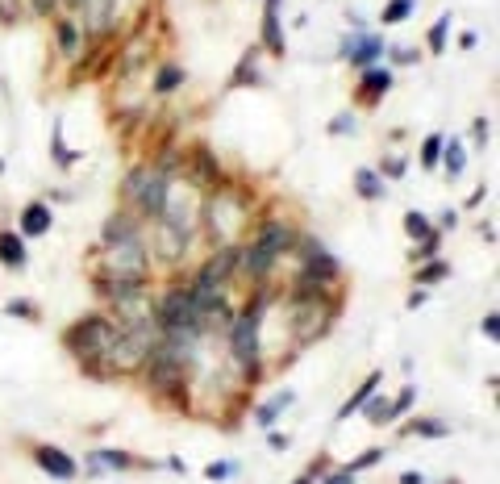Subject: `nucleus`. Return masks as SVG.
<instances>
[{
  "mask_svg": "<svg viewBox=\"0 0 500 484\" xmlns=\"http://www.w3.org/2000/svg\"><path fill=\"white\" fill-rule=\"evenodd\" d=\"M130 238H138V230L130 226V218H108V226H105V242H108V247L130 242Z\"/></svg>",
  "mask_w": 500,
  "mask_h": 484,
  "instance_id": "nucleus-20",
  "label": "nucleus"
},
{
  "mask_svg": "<svg viewBox=\"0 0 500 484\" xmlns=\"http://www.w3.org/2000/svg\"><path fill=\"white\" fill-rule=\"evenodd\" d=\"M54 34H59L63 55H75V46H80V26H75L71 17H59V21H54Z\"/></svg>",
  "mask_w": 500,
  "mask_h": 484,
  "instance_id": "nucleus-18",
  "label": "nucleus"
},
{
  "mask_svg": "<svg viewBox=\"0 0 500 484\" xmlns=\"http://www.w3.org/2000/svg\"><path fill=\"white\" fill-rule=\"evenodd\" d=\"M108 272H113V280H134V284H142L147 280V250H142V242L138 238L117 242L113 259H108Z\"/></svg>",
  "mask_w": 500,
  "mask_h": 484,
  "instance_id": "nucleus-5",
  "label": "nucleus"
},
{
  "mask_svg": "<svg viewBox=\"0 0 500 484\" xmlns=\"http://www.w3.org/2000/svg\"><path fill=\"white\" fill-rule=\"evenodd\" d=\"M100 464L96 468H130V456H122V451H100Z\"/></svg>",
  "mask_w": 500,
  "mask_h": 484,
  "instance_id": "nucleus-28",
  "label": "nucleus"
},
{
  "mask_svg": "<svg viewBox=\"0 0 500 484\" xmlns=\"http://www.w3.org/2000/svg\"><path fill=\"white\" fill-rule=\"evenodd\" d=\"M204 476H209V480H226V476H234V464H209Z\"/></svg>",
  "mask_w": 500,
  "mask_h": 484,
  "instance_id": "nucleus-33",
  "label": "nucleus"
},
{
  "mask_svg": "<svg viewBox=\"0 0 500 484\" xmlns=\"http://www.w3.org/2000/svg\"><path fill=\"white\" fill-rule=\"evenodd\" d=\"M63 4H67V9H80V4H83V0H63Z\"/></svg>",
  "mask_w": 500,
  "mask_h": 484,
  "instance_id": "nucleus-44",
  "label": "nucleus"
},
{
  "mask_svg": "<svg viewBox=\"0 0 500 484\" xmlns=\"http://www.w3.org/2000/svg\"><path fill=\"white\" fill-rule=\"evenodd\" d=\"M488 139H492V122H488V117H475L472 122V142L475 147H488Z\"/></svg>",
  "mask_w": 500,
  "mask_h": 484,
  "instance_id": "nucleus-27",
  "label": "nucleus"
},
{
  "mask_svg": "<svg viewBox=\"0 0 500 484\" xmlns=\"http://www.w3.org/2000/svg\"><path fill=\"white\" fill-rule=\"evenodd\" d=\"M184 80H188V75H184V67L167 63V67H159V75H155V92H159V97H167V92H176Z\"/></svg>",
  "mask_w": 500,
  "mask_h": 484,
  "instance_id": "nucleus-17",
  "label": "nucleus"
},
{
  "mask_svg": "<svg viewBox=\"0 0 500 484\" xmlns=\"http://www.w3.org/2000/svg\"><path fill=\"white\" fill-rule=\"evenodd\" d=\"M379 459H384V451H363V456L354 459V464H351V468H346V472H363V468H376Z\"/></svg>",
  "mask_w": 500,
  "mask_h": 484,
  "instance_id": "nucleus-30",
  "label": "nucleus"
},
{
  "mask_svg": "<svg viewBox=\"0 0 500 484\" xmlns=\"http://www.w3.org/2000/svg\"><path fill=\"white\" fill-rule=\"evenodd\" d=\"M26 259H29V255H26V242L17 238V230H0V263L21 272V267H26Z\"/></svg>",
  "mask_w": 500,
  "mask_h": 484,
  "instance_id": "nucleus-10",
  "label": "nucleus"
},
{
  "mask_svg": "<svg viewBox=\"0 0 500 484\" xmlns=\"http://www.w3.org/2000/svg\"><path fill=\"white\" fill-rule=\"evenodd\" d=\"M367 417H371V422H384V417H388V405H384V401H371V405H367Z\"/></svg>",
  "mask_w": 500,
  "mask_h": 484,
  "instance_id": "nucleus-36",
  "label": "nucleus"
},
{
  "mask_svg": "<svg viewBox=\"0 0 500 484\" xmlns=\"http://www.w3.org/2000/svg\"><path fill=\"white\" fill-rule=\"evenodd\" d=\"M354 188H359L363 201H379V196H388L384 193V176L371 171V167H359V171H354Z\"/></svg>",
  "mask_w": 500,
  "mask_h": 484,
  "instance_id": "nucleus-12",
  "label": "nucleus"
},
{
  "mask_svg": "<svg viewBox=\"0 0 500 484\" xmlns=\"http://www.w3.org/2000/svg\"><path fill=\"white\" fill-rule=\"evenodd\" d=\"M438 167H447L450 180H459V176H463V167H467V151H463L459 139H447V142H442V159H438Z\"/></svg>",
  "mask_w": 500,
  "mask_h": 484,
  "instance_id": "nucleus-11",
  "label": "nucleus"
},
{
  "mask_svg": "<svg viewBox=\"0 0 500 484\" xmlns=\"http://www.w3.org/2000/svg\"><path fill=\"white\" fill-rule=\"evenodd\" d=\"M51 155H54V163L59 167H71L80 155L75 151H67V142H63V122H54V130H51Z\"/></svg>",
  "mask_w": 500,
  "mask_h": 484,
  "instance_id": "nucleus-19",
  "label": "nucleus"
},
{
  "mask_svg": "<svg viewBox=\"0 0 500 484\" xmlns=\"http://www.w3.org/2000/svg\"><path fill=\"white\" fill-rule=\"evenodd\" d=\"M230 338H234V355L242 363L258 360V309H246L238 321H230Z\"/></svg>",
  "mask_w": 500,
  "mask_h": 484,
  "instance_id": "nucleus-6",
  "label": "nucleus"
},
{
  "mask_svg": "<svg viewBox=\"0 0 500 484\" xmlns=\"http://www.w3.org/2000/svg\"><path fill=\"white\" fill-rule=\"evenodd\" d=\"M405 234L413 238V242H421V238H430V234H433L430 218H425V213H417V209H409V213H405Z\"/></svg>",
  "mask_w": 500,
  "mask_h": 484,
  "instance_id": "nucleus-21",
  "label": "nucleus"
},
{
  "mask_svg": "<svg viewBox=\"0 0 500 484\" xmlns=\"http://www.w3.org/2000/svg\"><path fill=\"white\" fill-rule=\"evenodd\" d=\"M450 26H455V17H450V13H442V17H438V21L430 26V34H425V46H430V55H442V51H447Z\"/></svg>",
  "mask_w": 500,
  "mask_h": 484,
  "instance_id": "nucleus-15",
  "label": "nucleus"
},
{
  "mask_svg": "<svg viewBox=\"0 0 500 484\" xmlns=\"http://www.w3.org/2000/svg\"><path fill=\"white\" fill-rule=\"evenodd\" d=\"M113 338H117V326H113V321L88 318V321H80V326L67 334V346L80 355V360H105L108 346H113Z\"/></svg>",
  "mask_w": 500,
  "mask_h": 484,
  "instance_id": "nucleus-3",
  "label": "nucleus"
},
{
  "mask_svg": "<svg viewBox=\"0 0 500 484\" xmlns=\"http://www.w3.org/2000/svg\"><path fill=\"white\" fill-rule=\"evenodd\" d=\"M450 276V263H430V267H421L417 280L421 284H433V280H447Z\"/></svg>",
  "mask_w": 500,
  "mask_h": 484,
  "instance_id": "nucleus-26",
  "label": "nucleus"
},
{
  "mask_svg": "<svg viewBox=\"0 0 500 484\" xmlns=\"http://www.w3.org/2000/svg\"><path fill=\"white\" fill-rule=\"evenodd\" d=\"M379 380H384V376H379V372H371V376H367V380H363V388H359V393H354L351 401H346V405H342V409H338V422H346V417H351L354 409H363V405L371 401V397H376Z\"/></svg>",
  "mask_w": 500,
  "mask_h": 484,
  "instance_id": "nucleus-13",
  "label": "nucleus"
},
{
  "mask_svg": "<svg viewBox=\"0 0 500 484\" xmlns=\"http://www.w3.org/2000/svg\"><path fill=\"white\" fill-rule=\"evenodd\" d=\"M51 226H54V213H51V205H42V201H29V205L21 209V234L38 238V234H46Z\"/></svg>",
  "mask_w": 500,
  "mask_h": 484,
  "instance_id": "nucleus-9",
  "label": "nucleus"
},
{
  "mask_svg": "<svg viewBox=\"0 0 500 484\" xmlns=\"http://www.w3.org/2000/svg\"><path fill=\"white\" fill-rule=\"evenodd\" d=\"M455 222H459V213H455V209H447V213H442V226H447V230H455Z\"/></svg>",
  "mask_w": 500,
  "mask_h": 484,
  "instance_id": "nucleus-40",
  "label": "nucleus"
},
{
  "mask_svg": "<svg viewBox=\"0 0 500 484\" xmlns=\"http://www.w3.org/2000/svg\"><path fill=\"white\" fill-rule=\"evenodd\" d=\"M413 397H417V388H405L401 397H396V405H388V417H396V414H405L409 405H413Z\"/></svg>",
  "mask_w": 500,
  "mask_h": 484,
  "instance_id": "nucleus-31",
  "label": "nucleus"
},
{
  "mask_svg": "<svg viewBox=\"0 0 500 484\" xmlns=\"http://www.w3.org/2000/svg\"><path fill=\"white\" fill-rule=\"evenodd\" d=\"M292 401H297L292 393H280V397H271V401L263 405V409H258V426H271V422L280 417V409H288V405H292Z\"/></svg>",
  "mask_w": 500,
  "mask_h": 484,
  "instance_id": "nucleus-22",
  "label": "nucleus"
},
{
  "mask_svg": "<svg viewBox=\"0 0 500 484\" xmlns=\"http://www.w3.org/2000/svg\"><path fill=\"white\" fill-rule=\"evenodd\" d=\"M417 13V0H388L384 13H379V26H401L409 17Z\"/></svg>",
  "mask_w": 500,
  "mask_h": 484,
  "instance_id": "nucleus-14",
  "label": "nucleus"
},
{
  "mask_svg": "<svg viewBox=\"0 0 500 484\" xmlns=\"http://www.w3.org/2000/svg\"><path fill=\"white\" fill-rule=\"evenodd\" d=\"M17 17H21V0H0V21L17 26Z\"/></svg>",
  "mask_w": 500,
  "mask_h": 484,
  "instance_id": "nucleus-29",
  "label": "nucleus"
},
{
  "mask_svg": "<svg viewBox=\"0 0 500 484\" xmlns=\"http://www.w3.org/2000/svg\"><path fill=\"white\" fill-rule=\"evenodd\" d=\"M125 193L134 196L142 213H150V218H163V213H167V163H159V167H138L134 176L125 180Z\"/></svg>",
  "mask_w": 500,
  "mask_h": 484,
  "instance_id": "nucleus-2",
  "label": "nucleus"
},
{
  "mask_svg": "<svg viewBox=\"0 0 500 484\" xmlns=\"http://www.w3.org/2000/svg\"><path fill=\"white\" fill-rule=\"evenodd\" d=\"M288 242H292V226H288V222H267L255 234V242L238 255V267H242V272H250V276H267L271 263L288 250Z\"/></svg>",
  "mask_w": 500,
  "mask_h": 484,
  "instance_id": "nucleus-1",
  "label": "nucleus"
},
{
  "mask_svg": "<svg viewBox=\"0 0 500 484\" xmlns=\"http://www.w3.org/2000/svg\"><path fill=\"white\" fill-rule=\"evenodd\" d=\"M484 196H488V188H484V184H480V188H475V193L467 196V205H480V201H484Z\"/></svg>",
  "mask_w": 500,
  "mask_h": 484,
  "instance_id": "nucleus-41",
  "label": "nucleus"
},
{
  "mask_svg": "<svg viewBox=\"0 0 500 484\" xmlns=\"http://www.w3.org/2000/svg\"><path fill=\"white\" fill-rule=\"evenodd\" d=\"M442 134H430V139L421 142V167H425V171H433V167H438V159H442Z\"/></svg>",
  "mask_w": 500,
  "mask_h": 484,
  "instance_id": "nucleus-23",
  "label": "nucleus"
},
{
  "mask_svg": "<svg viewBox=\"0 0 500 484\" xmlns=\"http://www.w3.org/2000/svg\"><path fill=\"white\" fill-rule=\"evenodd\" d=\"M313 480H317V472H305V476H297L292 484H313Z\"/></svg>",
  "mask_w": 500,
  "mask_h": 484,
  "instance_id": "nucleus-43",
  "label": "nucleus"
},
{
  "mask_svg": "<svg viewBox=\"0 0 500 484\" xmlns=\"http://www.w3.org/2000/svg\"><path fill=\"white\" fill-rule=\"evenodd\" d=\"M321 484H354V472H338V476H329V480Z\"/></svg>",
  "mask_w": 500,
  "mask_h": 484,
  "instance_id": "nucleus-39",
  "label": "nucleus"
},
{
  "mask_svg": "<svg viewBox=\"0 0 500 484\" xmlns=\"http://www.w3.org/2000/svg\"><path fill=\"white\" fill-rule=\"evenodd\" d=\"M342 63H354V67H376L379 59H384V38L371 34V29H351L338 46Z\"/></svg>",
  "mask_w": 500,
  "mask_h": 484,
  "instance_id": "nucleus-4",
  "label": "nucleus"
},
{
  "mask_svg": "<svg viewBox=\"0 0 500 484\" xmlns=\"http://www.w3.org/2000/svg\"><path fill=\"white\" fill-rule=\"evenodd\" d=\"M354 130H359L354 113H338V117L329 122V134H334V139H342V134H354Z\"/></svg>",
  "mask_w": 500,
  "mask_h": 484,
  "instance_id": "nucleus-25",
  "label": "nucleus"
},
{
  "mask_svg": "<svg viewBox=\"0 0 500 484\" xmlns=\"http://www.w3.org/2000/svg\"><path fill=\"white\" fill-rule=\"evenodd\" d=\"M393 59L401 63V67H413V63H417V51H409V46H396Z\"/></svg>",
  "mask_w": 500,
  "mask_h": 484,
  "instance_id": "nucleus-35",
  "label": "nucleus"
},
{
  "mask_svg": "<svg viewBox=\"0 0 500 484\" xmlns=\"http://www.w3.org/2000/svg\"><path fill=\"white\" fill-rule=\"evenodd\" d=\"M38 468L42 472H51L54 480H71L75 476V459L67 456V451H59V447H38Z\"/></svg>",
  "mask_w": 500,
  "mask_h": 484,
  "instance_id": "nucleus-8",
  "label": "nucleus"
},
{
  "mask_svg": "<svg viewBox=\"0 0 500 484\" xmlns=\"http://www.w3.org/2000/svg\"><path fill=\"white\" fill-rule=\"evenodd\" d=\"M401 484H425V480H421V472H405V476H401Z\"/></svg>",
  "mask_w": 500,
  "mask_h": 484,
  "instance_id": "nucleus-42",
  "label": "nucleus"
},
{
  "mask_svg": "<svg viewBox=\"0 0 500 484\" xmlns=\"http://www.w3.org/2000/svg\"><path fill=\"white\" fill-rule=\"evenodd\" d=\"M405 171H409V163H405V159H388V163L379 167V176H393V180H401Z\"/></svg>",
  "mask_w": 500,
  "mask_h": 484,
  "instance_id": "nucleus-32",
  "label": "nucleus"
},
{
  "mask_svg": "<svg viewBox=\"0 0 500 484\" xmlns=\"http://www.w3.org/2000/svg\"><path fill=\"white\" fill-rule=\"evenodd\" d=\"M413 434H421V439H447L450 426H447V422H433V417H425V422H413Z\"/></svg>",
  "mask_w": 500,
  "mask_h": 484,
  "instance_id": "nucleus-24",
  "label": "nucleus"
},
{
  "mask_svg": "<svg viewBox=\"0 0 500 484\" xmlns=\"http://www.w3.org/2000/svg\"><path fill=\"white\" fill-rule=\"evenodd\" d=\"M4 309H9V313H21V318H29V313H34V309H29L26 301H9Z\"/></svg>",
  "mask_w": 500,
  "mask_h": 484,
  "instance_id": "nucleus-38",
  "label": "nucleus"
},
{
  "mask_svg": "<svg viewBox=\"0 0 500 484\" xmlns=\"http://www.w3.org/2000/svg\"><path fill=\"white\" fill-rule=\"evenodd\" d=\"M393 92V71L388 67H363V75H359V97L367 100V105H379V100Z\"/></svg>",
  "mask_w": 500,
  "mask_h": 484,
  "instance_id": "nucleus-7",
  "label": "nucleus"
},
{
  "mask_svg": "<svg viewBox=\"0 0 500 484\" xmlns=\"http://www.w3.org/2000/svg\"><path fill=\"white\" fill-rule=\"evenodd\" d=\"M484 334H488V338H496V334H500V318H496V313H488V318H484Z\"/></svg>",
  "mask_w": 500,
  "mask_h": 484,
  "instance_id": "nucleus-37",
  "label": "nucleus"
},
{
  "mask_svg": "<svg viewBox=\"0 0 500 484\" xmlns=\"http://www.w3.org/2000/svg\"><path fill=\"white\" fill-rule=\"evenodd\" d=\"M29 4H34V13L38 17H51L54 9H63V0H29Z\"/></svg>",
  "mask_w": 500,
  "mask_h": 484,
  "instance_id": "nucleus-34",
  "label": "nucleus"
},
{
  "mask_svg": "<svg viewBox=\"0 0 500 484\" xmlns=\"http://www.w3.org/2000/svg\"><path fill=\"white\" fill-rule=\"evenodd\" d=\"M334 276H338V263L329 259L325 250L309 255V263H305V280H334Z\"/></svg>",
  "mask_w": 500,
  "mask_h": 484,
  "instance_id": "nucleus-16",
  "label": "nucleus"
}]
</instances>
